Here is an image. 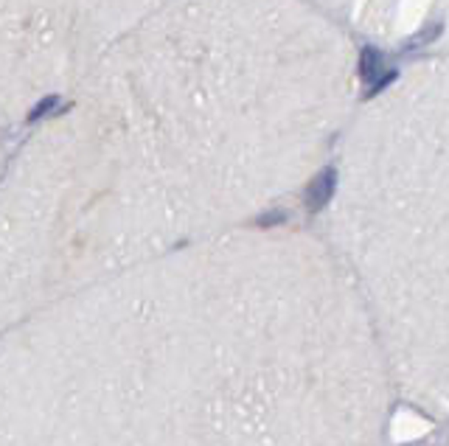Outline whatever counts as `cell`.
<instances>
[{"instance_id":"obj_1","label":"cell","mask_w":449,"mask_h":446,"mask_svg":"<svg viewBox=\"0 0 449 446\" xmlns=\"http://www.w3.org/2000/svg\"><path fill=\"white\" fill-rule=\"evenodd\" d=\"M359 76H362V82L368 85V96H377L382 88H388L396 79V70L385 73V57L368 45V48H362V57H359Z\"/></svg>"},{"instance_id":"obj_2","label":"cell","mask_w":449,"mask_h":446,"mask_svg":"<svg viewBox=\"0 0 449 446\" xmlns=\"http://www.w3.org/2000/svg\"><path fill=\"white\" fill-rule=\"evenodd\" d=\"M335 185H337V172L335 169H323L306 188V205L309 211H320L323 205H329V199L335 194Z\"/></svg>"},{"instance_id":"obj_3","label":"cell","mask_w":449,"mask_h":446,"mask_svg":"<svg viewBox=\"0 0 449 446\" xmlns=\"http://www.w3.org/2000/svg\"><path fill=\"white\" fill-rule=\"evenodd\" d=\"M57 107V96H48V99H43L34 110H31V115H28V121H37V118H46L51 110Z\"/></svg>"},{"instance_id":"obj_4","label":"cell","mask_w":449,"mask_h":446,"mask_svg":"<svg viewBox=\"0 0 449 446\" xmlns=\"http://www.w3.org/2000/svg\"><path fill=\"white\" fill-rule=\"evenodd\" d=\"M283 219H287V214H283V211H272V214H264V216L259 219V225L270 227V225H278V222H283Z\"/></svg>"}]
</instances>
